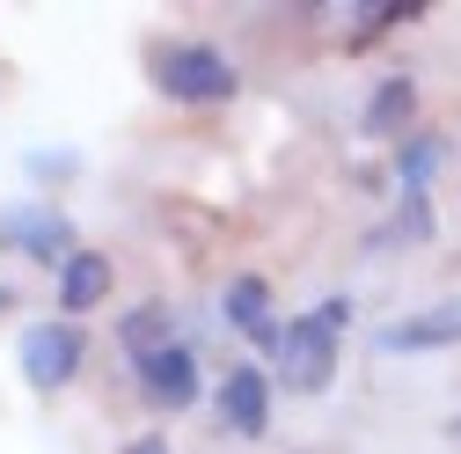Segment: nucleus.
<instances>
[{
  "label": "nucleus",
  "mask_w": 461,
  "mask_h": 454,
  "mask_svg": "<svg viewBox=\"0 0 461 454\" xmlns=\"http://www.w3.org/2000/svg\"><path fill=\"white\" fill-rule=\"evenodd\" d=\"M154 88L168 103H227V95L242 88V74H235V59H227L220 44L184 37V44H161L154 51Z\"/></svg>",
  "instance_id": "nucleus-2"
},
{
  "label": "nucleus",
  "mask_w": 461,
  "mask_h": 454,
  "mask_svg": "<svg viewBox=\"0 0 461 454\" xmlns=\"http://www.w3.org/2000/svg\"><path fill=\"white\" fill-rule=\"evenodd\" d=\"M140 395L154 411H191L198 404V359H191V345H168V352L140 359Z\"/></svg>",
  "instance_id": "nucleus-8"
},
{
  "label": "nucleus",
  "mask_w": 461,
  "mask_h": 454,
  "mask_svg": "<svg viewBox=\"0 0 461 454\" xmlns=\"http://www.w3.org/2000/svg\"><path fill=\"white\" fill-rule=\"evenodd\" d=\"M220 308H227V322H235L257 352H271V359H278V337H285V322L271 315V278H257V271L227 278V301H220Z\"/></svg>",
  "instance_id": "nucleus-7"
},
{
  "label": "nucleus",
  "mask_w": 461,
  "mask_h": 454,
  "mask_svg": "<svg viewBox=\"0 0 461 454\" xmlns=\"http://www.w3.org/2000/svg\"><path fill=\"white\" fill-rule=\"evenodd\" d=\"M411 110H418V81H411V74H388V81L366 95L359 132H366V140H395L402 125H411Z\"/></svg>",
  "instance_id": "nucleus-10"
},
{
  "label": "nucleus",
  "mask_w": 461,
  "mask_h": 454,
  "mask_svg": "<svg viewBox=\"0 0 461 454\" xmlns=\"http://www.w3.org/2000/svg\"><path fill=\"white\" fill-rule=\"evenodd\" d=\"M118 345H125L132 359H154V352H168V345H176V315H168L161 301H147V308H132V315L118 322Z\"/></svg>",
  "instance_id": "nucleus-11"
},
{
  "label": "nucleus",
  "mask_w": 461,
  "mask_h": 454,
  "mask_svg": "<svg viewBox=\"0 0 461 454\" xmlns=\"http://www.w3.org/2000/svg\"><path fill=\"white\" fill-rule=\"evenodd\" d=\"M103 294H110V257H103V250H74L67 271H59V308H67V322H81Z\"/></svg>",
  "instance_id": "nucleus-9"
},
{
  "label": "nucleus",
  "mask_w": 461,
  "mask_h": 454,
  "mask_svg": "<svg viewBox=\"0 0 461 454\" xmlns=\"http://www.w3.org/2000/svg\"><path fill=\"white\" fill-rule=\"evenodd\" d=\"M212 404H220L227 432H242V440L271 432V381H264V367H227L220 388H212Z\"/></svg>",
  "instance_id": "nucleus-6"
},
{
  "label": "nucleus",
  "mask_w": 461,
  "mask_h": 454,
  "mask_svg": "<svg viewBox=\"0 0 461 454\" xmlns=\"http://www.w3.org/2000/svg\"><path fill=\"white\" fill-rule=\"evenodd\" d=\"M118 454H168V440H161V432H140V440H125Z\"/></svg>",
  "instance_id": "nucleus-15"
},
{
  "label": "nucleus",
  "mask_w": 461,
  "mask_h": 454,
  "mask_svg": "<svg viewBox=\"0 0 461 454\" xmlns=\"http://www.w3.org/2000/svg\"><path fill=\"white\" fill-rule=\"evenodd\" d=\"M81 359H88V337H81V322H67V315H51V322H30L23 330V381L30 388H67L74 374H81Z\"/></svg>",
  "instance_id": "nucleus-3"
},
{
  "label": "nucleus",
  "mask_w": 461,
  "mask_h": 454,
  "mask_svg": "<svg viewBox=\"0 0 461 454\" xmlns=\"http://www.w3.org/2000/svg\"><path fill=\"white\" fill-rule=\"evenodd\" d=\"M447 161V132H418V140H402L395 147V184H402V198H425V184H432V168Z\"/></svg>",
  "instance_id": "nucleus-12"
},
{
  "label": "nucleus",
  "mask_w": 461,
  "mask_h": 454,
  "mask_svg": "<svg viewBox=\"0 0 461 454\" xmlns=\"http://www.w3.org/2000/svg\"><path fill=\"white\" fill-rule=\"evenodd\" d=\"M411 15H425L418 0H366V8H359V30H352V37H381V30L411 23Z\"/></svg>",
  "instance_id": "nucleus-13"
},
{
  "label": "nucleus",
  "mask_w": 461,
  "mask_h": 454,
  "mask_svg": "<svg viewBox=\"0 0 461 454\" xmlns=\"http://www.w3.org/2000/svg\"><path fill=\"white\" fill-rule=\"evenodd\" d=\"M381 359L395 352V359H411V352H439V345H461V294L454 301H432V308H418V315H395L381 337Z\"/></svg>",
  "instance_id": "nucleus-5"
},
{
  "label": "nucleus",
  "mask_w": 461,
  "mask_h": 454,
  "mask_svg": "<svg viewBox=\"0 0 461 454\" xmlns=\"http://www.w3.org/2000/svg\"><path fill=\"white\" fill-rule=\"evenodd\" d=\"M447 432H461V425H447Z\"/></svg>",
  "instance_id": "nucleus-17"
},
{
  "label": "nucleus",
  "mask_w": 461,
  "mask_h": 454,
  "mask_svg": "<svg viewBox=\"0 0 461 454\" xmlns=\"http://www.w3.org/2000/svg\"><path fill=\"white\" fill-rule=\"evenodd\" d=\"M432 235V213H425V198H402V213L381 227V242H425Z\"/></svg>",
  "instance_id": "nucleus-14"
},
{
  "label": "nucleus",
  "mask_w": 461,
  "mask_h": 454,
  "mask_svg": "<svg viewBox=\"0 0 461 454\" xmlns=\"http://www.w3.org/2000/svg\"><path fill=\"white\" fill-rule=\"evenodd\" d=\"M0 308H8V286H0Z\"/></svg>",
  "instance_id": "nucleus-16"
},
{
  "label": "nucleus",
  "mask_w": 461,
  "mask_h": 454,
  "mask_svg": "<svg viewBox=\"0 0 461 454\" xmlns=\"http://www.w3.org/2000/svg\"><path fill=\"white\" fill-rule=\"evenodd\" d=\"M0 242L23 250V257H37V264H59V271H67V257H74V227H67L59 205L23 198V205H0Z\"/></svg>",
  "instance_id": "nucleus-4"
},
{
  "label": "nucleus",
  "mask_w": 461,
  "mask_h": 454,
  "mask_svg": "<svg viewBox=\"0 0 461 454\" xmlns=\"http://www.w3.org/2000/svg\"><path fill=\"white\" fill-rule=\"evenodd\" d=\"M344 322H352V301H322V308H308V315L285 322V337H278V381H285V388H301V395L330 388Z\"/></svg>",
  "instance_id": "nucleus-1"
}]
</instances>
